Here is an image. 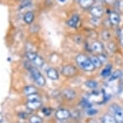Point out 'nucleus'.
<instances>
[{
  "mask_svg": "<svg viewBox=\"0 0 123 123\" xmlns=\"http://www.w3.org/2000/svg\"><path fill=\"white\" fill-rule=\"evenodd\" d=\"M76 62L81 69L87 72H91L95 69L90 58L85 54H79L76 57Z\"/></svg>",
  "mask_w": 123,
  "mask_h": 123,
  "instance_id": "1",
  "label": "nucleus"
},
{
  "mask_svg": "<svg viewBox=\"0 0 123 123\" xmlns=\"http://www.w3.org/2000/svg\"><path fill=\"white\" fill-rule=\"evenodd\" d=\"M30 71H31V74L32 75V77L35 79V83L39 85V86H44L46 84V80L43 78V76L41 74V73L35 67H30Z\"/></svg>",
  "mask_w": 123,
  "mask_h": 123,
  "instance_id": "2",
  "label": "nucleus"
},
{
  "mask_svg": "<svg viewBox=\"0 0 123 123\" xmlns=\"http://www.w3.org/2000/svg\"><path fill=\"white\" fill-rule=\"evenodd\" d=\"M26 57L29 60H31V62H33L36 66L38 67H42L43 65V59L39 56V55H37L36 53L32 52V51H28L26 53Z\"/></svg>",
  "mask_w": 123,
  "mask_h": 123,
  "instance_id": "3",
  "label": "nucleus"
},
{
  "mask_svg": "<svg viewBox=\"0 0 123 123\" xmlns=\"http://www.w3.org/2000/svg\"><path fill=\"white\" fill-rule=\"evenodd\" d=\"M110 110L112 112L114 117L118 122L123 123V109L117 104H112L110 107Z\"/></svg>",
  "mask_w": 123,
  "mask_h": 123,
  "instance_id": "4",
  "label": "nucleus"
},
{
  "mask_svg": "<svg viewBox=\"0 0 123 123\" xmlns=\"http://www.w3.org/2000/svg\"><path fill=\"white\" fill-rule=\"evenodd\" d=\"M77 73V69L75 66L73 65H65L62 69V74L64 76L67 77V78H71V77H73Z\"/></svg>",
  "mask_w": 123,
  "mask_h": 123,
  "instance_id": "5",
  "label": "nucleus"
},
{
  "mask_svg": "<svg viewBox=\"0 0 123 123\" xmlns=\"http://www.w3.org/2000/svg\"><path fill=\"white\" fill-rule=\"evenodd\" d=\"M91 47V52L94 53L96 55L104 53V45H103L102 42L99 41H94L92 42V44L90 45Z\"/></svg>",
  "mask_w": 123,
  "mask_h": 123,
  "instance_id": "6",
  "label": "nucleus"
},
{
  "mask_svg": "<svg viewBox=\"0 0 123 123\" xmlns=\"http://www.w3.org/2000/svg\"><path fill=\"white\" fill-rule=\"evenodd\" d=\"M90 14L92 15V17H99V18H101L104 16V8L101 6H93L90 9Z\"/></svg>",
  "mask_w": 123,
  "mask_h": 123,
  "instance_id": "7",
  "label": "nucleus"
},
{
  "mask_svg": "<svg viewBox=\"0 0 123 123\" xmlns=\"http://www.w3.org/2000/svg\"><path fill=\"white\" fill-rule=\"evenodd\" d=\"M80 16H79L78 13H75L67 21V26L69 27H71V28H75V27H76L78 26L79 22H80Z\"/></svg>",
  "mask_w": 123,
  "mask_h": 123,
  "instance_id": "8",
  "label": "nucleus"
},
{
  "mask_svg": "<svg viewBox=\"0 0 123 123\" xmlns=\"http://www.w3.org/2000/svg\"><path fill=\"white\" fill-rule=\"evenodd\" d=\"M79 5L84 10H90L94 6L95 0H78Z\"/></svg>",
  "mask_w": 123,
  "mask_h": 123,
  "instance_id": "9",
  "label": "nucleus"
},
{
  "mask_svg": "<svg viewBox=\"0 0 123 123\" xmlns=\"http://www.w3.org/2000/svg\"><path fill=\"white\" fill-rule=\"evenodd\" d=\"M70 112L67 109H59V110L57 111L56 112V117L60 121L65 120V119H67L70 116Z\"/></svg>",
  "mask_w": 123,
  "mask_h": 123,
  "instance_id": "10",
  "label": "nucleus"
},
{
  "mask_svg": "<svg viewBox=\"0 0 123 123\" xmlns=\"http://www.w3.org/2000/svg\"><path fill=\"white\" fill-rule=\"evenodd\" d=\"M108 17L112 26H117L120 23V16L117 12H112Z\"/></svg>",
  "mask_w": 123,
  "mask_h": 123,
  "instance_id": "11",
  "label": "nucleus"
},
{
  "mask_svg": "<svg viewBox=\"0 0 123 123\" xmlns=\"http://www.w3.org/2000/svg\"><path fill=\"white\" fill-rule=\"evenodd\" d=\"M62 95L65 98L67 99V100H72L76 98V92L72 89H70V88H67V89H64L62 91Z\"/></svg>",
  "mask_w": 123,
  "mask_h": 123,
  "instance_id": "12",
  "label": "nucleus"
},
{
  "mask_svg": "<svg viewBox=\"0 0 123 123\" xmlns=\"http://www.w3.org/2000/svg\"><path fill=\"white\" fill-rule=\"evenodd\" d=\"M47 75L50 79L52 80H57L59 78V74L58 72L57 71V69H53V68H50L47 70Z\"/></svg>",
  "mask_w": 123,
  "mask_h": 123,
  "instance_id": "13",
  "label": "nucleus"
},
{
  "mask_svg": "<svg viewBox=\"0 0 123 123\" xmlns=\"http://www.w3.org/2000/svg\"><path fill=\"white\" fill-rule=\"evenodd\" d=\"M103 123H118L117 119L114 117V116H112L110 114H106L101 118Z\"/></svg>",
  "mask_w": 123,
  "mask_h": 123,
  "instance_id": "14",
  "label": "nucleus"
},
{
  "mask_svg": "<svg viewBox=\"0 0 123 123\" xmlns=\"http://www.w3.org/2000/svg\"><path fill=\"white\" fill-rule=\"evenodd\" d=\"M35 19V14L33 12H27L24 15V22L26 24H31Z\"/></svg>",
  "mask_w": 123,
  "mask_h": 123,
  "instance_id": "15",
  "label": "nucleus"
},
{
  "mask_svg": "<svg viewBox=\"0 0 123 123\" xmlns=\"http://www.w3.org/2000/svg\"><path fill=\"white\" fill-rule=\"evenodd\" d=\"M112 74V65H108L105 66L101 71V76L104 78H108V76Z\"/></svg>",
  "mask_w": 123,
  "mask_h": 123,
  "instance_id": "16",
  "label": "nucleus"
},
{
  "mask_svg": "<svg viewBox=\"0 0 123 123\" xmlns=\"http://www.w3.org/2000/svg\"><path fill=\"white\" fill-rule=\"evenodd\" d=\"M26 105L28 107V108L31 109V110H35V109L40 108L41 102L40 101H28Z\"/></svg>",
  "mask_w": 123,
  "mask_h": 123,
  "instance_id": "17",
  "label": "nucleus"
},
{
  "mask_svg": "<svg viewBox=\"0 0 123 123\" xmlns=\"http://www.w3.org/2000/svg\"><path fill=\"white\" fill-rule=\"evenodd\" d=\"M90 58L91 59V62L93 63V65H94V66L95 68H100V67L103 65L102 62L100 61L99 58H98L97 55H92V56H90Z\"/></svg>",
  "mask_w": 123,
  "mask_h": 123,
  "instance_id": "18",
  "label": "nucleus"
},
{
  "mask_svg": "<svg viewBox=\"0 0 123 123\" xmlns=\"http://www.w3.org/2000/svg\"><path fill=\"white\" fill-rule=\"evenodd\" d=\"M111 36H112V35H111V31H109L108 29L105 28L101 31V37H102V39L104 40V41H110Z\"/></svg>",
  "mask_w": 123,
  "mask_h": 123,
  "instance_id": "19",
  "label": "nucleus"
},
{
  "mask_svg": "<svg viewBox=\"0 0 123 123\" xmlns=\"http://www.w3.org/2000/svg\"><path fill=\"white\" fill-rule=\"evenodd\" d=\"M122 76V71L120 70V69H117L115 70L113 73H112V74L110 75V79H109V81H114L117 79H120L121 77Z\"/></svg>",
  "mask_w": 123,
  "mask_h": 123,
  "instance_id": "20",
  "label": "nucleus"
},
{
  "mask_svg": "<svg viewBox=\"0 0 123 123\" xmlns=\"http://www.w3.org/2000/svg\"><path fill=\"white\" fill-rule=\"evenodd\" d=\"M24 93H25V94H26L27 96H29V95H31L34 94H37V89L34 86H26L24 88Z\"/></svg>",
  "mask_w": 123,
  "mask_h": 123,
  "instance_id": "21",
  "label": "nucleus"
},
{
  "mask_svg": "<svg viewBox=\"0 0 123 123\" xmlns=\"http://www.w3.org/2000/svg\"><path fill=\"white\" fill-rule=\"evenodd\" d=\"M90 22L94 27H99V26L103 24V21L101 20V18H99V17H91Z\"/></svg>",
  "mask_w": 123,
  "mask_h": 123,
  "instance_id": "22",
  "label": "nucleus"
},
{
  "mask_svg": "<svg viewBox=\"0 0 123 123\" xmlns=\"http://www.w3.org/2000/svg\"><path fill=\"white\" fill-rule=\"evenodd\" d=\"M85 86L89 88H96L98 87V83L94 80H88L85 82Z\"/></svg>",
  "mask_w": 123,
  "mask_h": 123,
  "instance_id": "23",
  "label": "nucleus"
},
{
  "mask_svg": "<svg viewBox=\"0 0 123 123\" xmlns=\"http://www.w3.org/2000/svg\"><path fill=\"white\" fill-rule=\"evenodd\" d=\"M30 123H42V120L38 116H33L30 118Z\"/></svg>",
  "mask_w": 123,
  "mask_h": 123,
  "instance_id": "24",
  "label": "nucleus"
},
{
  "mask_svg": "<svg viewBox=\"0 0 123 123\" xmlns=\"http://www.w3.org/2000/svg\"><path fill=\"white\" fill-rule=\"evenodd\" d=\"M28 101H40V97H39L37 94L29 95Z\"/></svg>",
  "mask_w": 123,
  "mask_h": 123,
  "instance_id": "25",
  "label": "nucleus"
},
{
  "mask_svg": "<svg viewBox=\"0 0 123 123\" xmlns=\"http://www.w3.org/2000/svg\"><path fill=\"white\" fill-rule=\"evenodd\" d=\"M97 55H98V57L99 58L102 64H104V63L107 62V60H108V57H107V55H105L104 53H101V54H98Z\"/></svg>",
  "mask_w": 123,
  "mask_h": 123,
  "instance_id": "26",
  "label": "nucleus"
},
{
  "mask_svg": "<svg viewBox=\"0 0 123 123\" xmlns=\"http://www.w3.org/2000/svg\"><path fill=\"white\" fill-rule=\"evenodd\" d=\"M108 48L112 51H115V49H116V45H115V43L113 41H109V42H108Z\"/></svg>",
  "mask_w": 123,
  "mask_h": 123,
  "instance_id": "27",
  "label": "nucleus"
},
{
  "mask_svg": "<svg viewBox=\"0 0 123 123\" xmlns=\"http://www.w3.org/2000/svg\"><path fill=\"white\" fill-rule=\"evenodd\" d=\"M81 105H82L84 108H90V106H91V104L87 100H85V99H84V100L81 102Z\"/></svg>",
  "mask_w": 123,
  "mask_h": 123,
  "instance_id": "28",
  "label": "nucleus"
},
{
  "mask_svg": "<svg viewBox=\"0 0 123 123\" xmlns=\"http://www.w3.org/2000/svg\"><path fill=\"white\" fill-rule=\"evenodd\" d=\"M75 41H76V43H78V44H80V43H82V41H83V38L81 36H76Z\"/></svg>",
  "mask_w": 123,
  "mask_h": 123,
  "instance_id": "29",
  "label": "nucleus"
},
{
  "mask_svg": "<svg viewBox=\"0 0 123 123\" xmlns=\"http://www.w3.org/2000/svg\"><path fill=\"white\" fill-rule=\"evenodd\" d=\"M104 2L108 5H115L117 3V0H104Z\"/></svg>",
  "mask_w": 123,
  "mask_h": 123,
  "instance_id": "30",
  "label": "nucleus"
},
{
  "mask_svg": "<svg viewBox=\"0 0 123 123\" xmlns=\"http://www.w3.org/2000/svg\"><path fill=\"white\" fill-rule=\"evenodd\" d=\"M97 112H98L97 110H92V109H90V110H88V112H87V114L88 115H94V114L97 113Z\"/></svg>",
  "mask_w": 123,
  "mask_h": 123,
  "instance_id": "31",
  "label": "nucleus"
},
{
  "mask_svg": "<svg viewBox=\"0 0 123 123\" xmlns=\"http://www.w3.org/2000/svg\"><path fill=\"white\" fill-rule=\"evenodd\" d=\"M120 43H121V45H122V46H123V36H121Z\"/></svg>",
  "mask_w": 123,
  "mask_h": 123,
  "instance_id": "32",
  "label": "nucleus"
},
{
  "mask_svg": "<svg viewBox=\"0 0 123 123\" xmlns=\"http://www.w3.org/2000/svg\"><path fill=\"white\" fill-rule=\"evenodd\" d=\"M59 2H60V3H65V2L67 1V0H58Z\"/></svg>",
  "mask_w": 123,
  "mask_h": 123,
  "instance_id": "33",
  "label": "nucleus"
},
{
  "mask_svg": "<svg viewBox=\"0 0 123 123\" xmlns=\"http://www.w3.org/2000/svg\"><path fill=\"white\" fill-rule=\"evenodd\" d=\"M18 1H23V0H18Z\"/></svg>",
  "mask_w": 123,
  "mask_h": 123,
  "instance_id": "34",
  "label": "nucleus"
},
{
  "mask_svg": "<svg viewBox=\"0 0 123 123\" xmlns=\"http://www.w3.org/2000/svg\"><path fill=\"white\" fill-rule=\"evenodd\" d=\"M19 123H24V122H19Z\"/></svg>",
  "mask_w": 123,
  "mask_h": 123,
  "instance_id": "35",
  "label": "nucleus"
}]
</instances>
